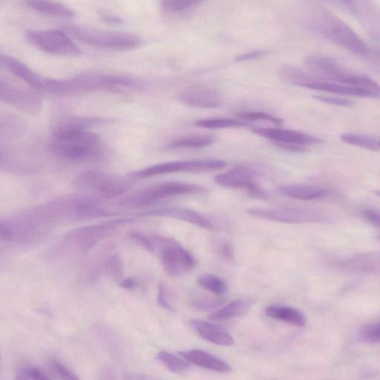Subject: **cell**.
I'll return each instance as SVG.
<instances>
[{
  "mask_svg": "<svg viewBox=\"0 0 380 380\" xmlns=\"http://www.w3.org/2000/svg\"><path fill=\"white\" fill-rule=\"evenodd\" d=\"M368 59L380 66V49H372Z\"/></svg>",
  "mask_w": 380,
  "mask_h": 380,
  "instance_id": "7dc6e473",
  "label": "cell"
},
{
  "mask_svg": "<svg viewBox=\"0 0 380 380\" xmlns=\"http://www.w3.org/2000/svg\"><path fill=\"white\" fill-rule=\"evenodd\" d=\"M226 299L223 297H212V298H200L194 299L192 302L194 308L202 311H208L215 310L219 308L225 303Z\"/></svg>",
  "mask_w": 380,
  "mask_h": 380,
  "instance_id": "836d02e7",
  "label": "cell"
},
{
  "mask_svg": "<svg viewBox=\"0 0 380 380\" xmlns=\"http://www.w3.org/2000/svg\"><path fill=\"white\" fill-rule=\"evenodd\" d=\"M179 98L184 105L197 109H213L221 106L222 97L208 87L194 86L182 92Z\"/></svg>",
  "mask_w": 380,
  "mask_h": 380,
  "instance_id": "2e32d148",
  "label": "cell"
},
{
  "mask_svg": "<svg viewBox=\"0 0 380 380\" xmlns=\"http://www.w3.org/2000/svg\"><path fill=\"white\" fill-rule=\"evenodd\" d=\"M215 141L213 136H191L183 137L171 142L169 148H203Z\"/></svg>",
  "mask_w": 380,
  "mask_h": 380,
  "instance_id": "83f0119b",
  "label": "cell"
},
{
  "mask_svg": "<svg viewBox=\"0 0 380 380\" xmlns=\"http://www.w3.org/2000/svg\"><path fill=\"white\" fill-rule=\"evenodd\" d=\"M195 126L204 129H230V128H244L251 126L247 122L235 119H202L195 122Z\"/></svg>",
  "mask_w": 380,
  "mask_h": 380,
  "instance_id": "4dcf8cb0",
  "label": "cell"
},
{
  "mask_svg": "<svg viewBox=\"0 0 380 380\" xmlns=\"http://www.w3.org/2000/svg\"><path fill=\"white\" fill-rule=\"evenodd\" d=\"M106 270L112 280L121 282L124 273V266L121 256L112 255L106 262Z\"/></svg>",
  "mask_w": 380,
  "mask_h": 380,
  "instance_id": "d6a6232c",
  "label": "cell"
},
{
  "mask_svg": "<svg viewBox=\"0 0 380 380\" xmlns=\"http://www.w3.org/2000/svg\"><path fill=\"white\" fill-rule=\"evenodd\" d=\"M25 5L43 16L71 18L76 16V13L65 5L54 0H25Z\"/></svg>",
  "mask_w": 380,
  "mask_h": 380,
  "instance_id": "cb8c5ba5",
  "label": "cell"
},
{
  "mask_svg": "<svg viewBox=\"0 0 380 380\" xmlns=\"http://www.w3.org/2000/svg\"><path fill=\"white\" fill-rule=\"evenodd\" d=\"M265 312L271 319L283 321V323L295 327H304L307 323L304 315L292 307L271 304L266 307Z\"/></svg>",
  "mask_w": 380,
  "mask_h": 380,
  "instance_id": "d4e9b609",
  "label": "cell"
},
{
  "mask_svg": "<svg viewBox=\"0 0 380 380\" xmlns=\"http://www.w3.org/2000/svg\"><path fill=\"white\" fill-rule=\"evenodd\" d=\"M379 147L380 148V141H379Z\"/></svg>",
  "mask_w": 380,
  "mask_h": 380,
  "instance_id": "681fc988",
  "label": "cell"
},
{
  "mask_svg": "<svg viewBox=\"0 0 380 380\" xmlns=\"http://www.w3.org/2000/svg\"><path fill=\"white\" fill-rule=\"evenodd\" d=\"M379 239H380V237H379Z\"/></svg>",
  "mask_w": 380,
  "mask_h": 380,
  "instance_id": "f907efd6",
  "label": "cell"
},
{
  "mask_svg": "<svg viewBox=\"0 0 380 380\" xmlns=\"http://www.w3.org/2000/svg\"><path fill=\"white\" fill-rule=\"evenodd\" d=\"M179 355L189 363L218 373L228 374L232 371L230 365L227 362L204 350H189L179 352Z\"/></svg>",
  "mask_w": 380,
  "mask_h": 380,
  "instance_id": "d6986e66",
  "label": "cell"
},
{
  "mask_svg": "<svg viewBox=\"0 0 380 380\" xmlns=\"http://www.w3.org/2000/svg\"><path fill=\"white\" fill-rule=\"evenodd\" d=\"M20 374L22 376V377L20 378H27V379H49V377L47 376L45 373H43L42 371H40L38 369L32 368V367H28L23 369L20 372Z\"/></svg>",
  "mask_w": 380,
  "mask_h": 380,
  "instance_id": "b9f144b4",
  "label": "cell"
},
{
  "mask_svg": "<svg viewBox=\"0 0 380 380\" xmlns=\"http://www.w3.org/2000/svg\"><path fill=\"white\" fill-rule=\"evenodd\" d=\"M278 192L285 196L301 201L323 199L331 194L328 189L299 184L280 186Z\"/></svg>",
  "mask_w": 380,
  "mask_h": 380,
  "instance_id": "603a6c76",
  "label": "cell"
},
{
  "mask_svg": "<svg viewBox=\"0 0 380 380\" xmlns=\"http://www.w3.org/2000/svg\"><path fill=\"white\" fill-rule=\"evenodd\" d=\"M314 97L323 103L338 107H350L355 105L354 100L349 98L323 95H315Z\"/></svg>",
  "mask_w": 380,
  "mask_h": 380,
  "instance_id": "8d00e7d4",
  "label": "cell"
},
{
  "mask_svg": "<svg viewBox=\"0 0 380 380\" xmlns=\"http://www.w3.org/2000/svg\"><path fill=\"white\" fill-rule=\"evenodd\" d=\"M121 221L112 222L105 225L85 227L69 234V239L79 242L83 249H89L98 241L105 237L113 227L119 225Z\"/></svg>",
  "mask_w": 380,
  "mask_h": 380,
  "instance_id": "44dd1931",
  "label": "cell"
},
{
  "mask_svg": "<svg viewBox=\"0 0 380 380\" xmlns=\"http://www.w3.org/2000/svg\"><path fill=\"white\" fill-rule=\"evenodd\" d=\"M151 239L165 270L171 276H180L196 268L197 261L194 256L178 242L162 236H153Z\"/></svg>",
  "mask_w": 380,
  "mask_h": 380,
  "instance_id": "52a82bcc",
  "label": "cell"
},
{
  "mask_svg": "<svg viewBox=\"0 0 380 380\" xmlns=\"http://www.w3.org/2000/svg\"><path fill=\"white\" fill-rule=\"evenodd\" d=\"M37 92L3 80L0 83L1 101L28 114H37L42 108V100Z\"/></svg>",
  "mask_w": 380,
  "mask_h": 380,
  "instance_id": "4fadbf2b",
  "label": "cell"
},
{
  "mask_svg": "<svg viewBox=\"0 0 380 380\" xmlns=\"http://www.w3.org/2000/svg\"><path fill=\"white\" fill-rule=\"evenodd\" d=\"M190 324L202 339L211 343L226 347L235 343V340L225 329L214 324L212 321L194 319Z\"/></svg>",
  "mask_w": 380,
  "mask_h": 380,
  "instance_id": "ffe728a7",
  "label": "cell"
},
{
  "mask_svg": "<svg viewBox=\"0 0 380 380\" xmlns=\"http://www.w3.org/2000/svg\"><path fill=\"white\" fill-rule=\"evenodd\" d=\"M51 367L54 372L59 376L66 379H78V377L67 369L64 364L54 360L51 361Z\"/></svg>",
  "mask_w": 380,
  "mask_h": 380,
  "instance_id": "60d3db41",
  "label": "cell"
},
{
  "mask_svg": "<svg viewBox=\"0 0 380 380\" xmlns=\"http://www.w3.org/2000/svg\"><path fill=\"white\" fill-rule=\"evenodd\" d=\"M216 250L218 255L222 256L225 260L229 261H234V258H235L234 248L229 242L222 241L219 242L217 245Z\"/></svg>",
  "mask_w": 380,
  "mask_h": 380,
  "instance_id": "ab89813d",
  "label": "cell"
},
{
  "mask_svg": "<svg viewBox=\"0 0 380 380\" xmlns=\"http://www.w3.org/2000/svg\"><path fill=\"white\" fill-rule=\"evenodd\" d=\"M251 310V302L246 299H237L229 302L220 310L215 311L209 316V320L225 321L246 316Z\"/></svg>",
  "mask_w": 380,
  "mask_h": 380,
  "instance_id": "484cf974",
  "label": "cell"
},
{
  "mask_svg": "<svg viewBox=\"0 0 380 380\" xmlns=\"http://www.w3.org/2000/svg\"><path fill=\"white\" fill-rule=\"evenodd\" d=\"M49 149L57 157L82 162L97 158L101 153L102 143L96 134L87 129H56Z\"/></svg>",
  "mask_w": 380,
  "mask_h": 380,
  "instance_id": "7a4b0ae2",
  "label": "cell"
},
{
  "mask_svg": "<svg viewBox=\"0 0 380 380\" xmlns=\"http://www.w3.org/2000/svg\"><path fill=\"white\" fill-rule=\"evenodd\" d=\"M129 236L131 239L138 243L146 251H148L150 253L155 252V248L151 237L145 236L144 234L138 232H131Z\"/></svg>",
  "mask_w": 380,
  "mask_h": 380,
  "instance_id": "74e56055",
  "label": "cell"
},
{
  "mask_svg": "<svg viewBox=\"0 0 380 380\" xmlns=\"http://www.w3.org/2000/svg\"><path fill=\"white\" fill-rule=\"evenodd\" d=\"M252 131L256 135L273 141V143L293 144L302 146V147L324 143L323 140L296 130L280 128H254Z\"/></svg>",
  "mask_w": 380,
  "mask_h": 380,
  "instance_id": "9a60e30c",
  "label": "cell"
},
{
  "mask_svg": "<svg viewBox=\"0 0 380 380\" xmlns=\"http://www.w3.org/2000/svg\"><path fill=\"white\" fill-rule=\"evenodd\" d=\"M158 360L172 373L182 374L189 369V362L182 357H179L167 352H160Z\"/></svg>",
  "mask_w": 380,
  "mask_h": 380,
  "instance_id": "f1b7e54d",
  "label": "cell"
},
{
  "mask_svg": "<svg viewBox=\"0 0 380 380\" xmlns=\"http://www.w3.org/2000/svg\"><path fill=\"white\" fill-rule=\"evenodd\" d=\"M157 300L158 304L162 307V308L170 311H174L170 300L167 289L163 283H160L158 285Z\"/></svg>",
  "mask_w": 380,
  "mask_h": 380,
  "instance_id": "f35d334b",
  "label": "cell"
},
{
  "mask_svg": "<svg viewBox=\"0 0 380 380\" xmlns=\"http://www.w3.org/2000/svg\"><path fill=\"white\" fill-rule=\"evenodd\" d=\"M137 282L133 278H127L120 282V285L124 289L133 290L137 287Z\"/></svg>",
  "mask_w": 380,
  "mask_h": 380,
  "instance_id": "bcb514c9",
  "label": "cell"
},
{
  "mask_svg": "<svg viewBox=\"0 0 380 380\" xmlns=\"http://www.w3.org/2000/svg\"><path fill=\"white\" fill-rule=\"evenodd\" d=\"M304 66L311 75L319 79L380 94V85L373 79L350 71L328 57L310 55L305 58Z\"/></svg>",
  "mask_w": 380,
  "mask_h": 380,
  "instance_id": "3957f363",
  "label": "cell"
},
{
  "mask_svg": "<svg viewBox=\"0 0 380 380\" xmlns=\"http://www.w3.org/2000/svg\"><path fill=\"white\" fill-rule=\"evenodd\" d=\"M227 167V164L222 160H182L160 163L135 171L131 173V177L148 179L174 172H210L224 170Z\"/></svg>",
  "mask_w": 380,
  "mask_h": 380,
  "instance_id": "9c48e42d",
  "label": "cell"
},
{
  "mask_svg": "<svg viewBox=\"0 0 380 380\" xmlns=\"http://www.w3.org/2000/svg\"><path fill=\"white\" fill-rule=\"evenodd\" d=\"M360 338L368 343H380V323L364 326L360 331Z\"/></svg>",
  "mask_w": 380,
  "mask_h": 380,
  "instance_id": "d590c367",
  "label": "cell"
},
{
  "mask_svg": "<svg viewBox=\"0 0 380 380\" xmlns=\"http://www.w3.org/2000/svg\"><path fill=\"white\" fill-rule=\"evenodd\" d=\"M304 23L316 35L368 59L372 49L352 28L327 9L319 6H310L305 11Z\"/></svg>",
  "mask_w": 380,
  "mask_h": 380,
  "instance_id": "6da1fadb",
  "label": "cell"
},
{
  "mask_svg": "<svg viewBox=\"0 0 380 380\" xmlns=\"http://www.w3.org/2000/svg\"><path fill=\"white\" fill-rule=\"evenodd\" d=\"M198 285L215 296L223 297L228 290L227 284L222 278L212 274H201L197 278Z\"/></svg>",
  "mask_w": 380,
  "mask_h": 380,
  "instance_id": "4316f807",
  "label": "cell"
},
{
  "mask_svg": "<svg viewBox=\"0 0 380 380\" xmlns=\"http://www.w3.org/2000/svg\"><path fill=\"white\" fill-rule=\"evenodd\" d=\"M206 0H162V7L169 12L184 11L196 7Z\"/></svg>",
  "mask_w": 380,
  "mask_h": 380,
  "instance_id": "1f68e13d",
  "label": "cell"
},
{
  "mask_svg": "<svg viewBox=\"0 0 380 380\" xmlns=\"http://www.w3.org/2000/svg\"><path fill=\"white\" fill-rule=\"evenodd\" d=\"M206 191V188L192 184L163 182L139 190L122 199L121 203L124 206L142 207L173 196L203 194Z\"/></svg>",
  "mask_w": 380,
  "mask_h": 380,
  "instance_id": "ba28073f",
  "label": "cell"
},
{
  "mask_svg": "<svg viewBox=\"0 0 380 380\" xmlns=\"http://www.w3.org/2000/svg\"><path fill=\"white\" fill-rule=\"evenodd\" d=\"M340 266L350 272L359 273H380V251L369 252L348 258Z\"/></svg>",
  "mask_w": 380,
  "mask_h": 380,
  "instance_id": "7402d4cb",
  "label": "cell"
},
{
  "mask_svg": "<svg viewBox=\"0 0 380 380\" xmlns=\"http://www.w3.org/2000/svg\"><path fill=\"white\" fill-rule=\"evenodd\" d=\"M258 172L253 168L240 165L226 172L216 175L215 182L223 187L244 189L252 197L266 198L267 195L256 183Z\"/></svg>",
  "mask_w": 380,
  "mask_h": 380,
  "instance_id": "5bb4252c",
  "label": "cell"
},
{
  "mask_svg": "<svg viewBox=\"0 0 380 380\" xmlns=\"http://www.w3.org/2000/svg\"><path fill=\"white\" fill-rule=\"evenodd\" d=\"M0 63L13 76L26 83L32 89L37 92H45L47 78L37 75L24 63L5 54L0 57Z\"/></svg>",
  "mask_w": 380,
  "mask_h": 380,
  "instance_id": "e0dca14e",
  "label": "cell"
},
{
  "mask_svg": "<svg viewBox=\"0 0 380 380\" xmlns=\"http://www.w3.org/2000/svg\"><path fill=\"white\" fill-rule=\"evenodd\" d=\"M266 54H267V52L266 51H261V50L254 51V52H247L242 55H239L237 58L236 61L237 62L250 61L252 60L259 59V58L264 57Z\"/></svg>",
  "mask_w": 380,
  "mask_h": 380,
  "instance_id": "ee69618b",
  "label": "cell"
},
{
  "mask_svg": "<svg viewBox=\"0 0 380 380\" xmlns=\"http://www.w3.org/2000/svg\"><path fill=\"white\" fill-rule=\"evenodd\" d=\"M147 216L168 217L183 221L204 230L213 231L215 225L208 218L202 214L185 208H166L150 211L143 214Z\"/></svg>",
  "mask_w": 380,
  "mask_h": 380,
  "instance_id": "ac0fdd59",
  "label": "cell"
},
{
  "mask_svg": "<svg viewBox=\"0 0 380 380\" xmlns=\"http://www.w3.org/2000/svg\"><path fill=\"white\" fill-rule=\"evenodd\" d=\"M338 3L361 25L372 40L380 44V6L375 0H331Z\"/></svg>",
  "mask_w": 380,
  "mask_h": 380,
  "instance_id": "30bf717a",
  "label": "cell"
},
{
  "mask_svg": "<svg viewBox=\"0 0 380 380\" xmlns=\"http://www.w3.org/2000/svg\"><path fill=\"white\" fill-rule=\"evenodd\" d=\"M240 119L247 121H266L275 125L280 126L283 121L276 117L261 112H246L238 114Z\"/></svg>",
  "mask_w": 380,
  "mask_h": 380,
  "instance_id": "e575fe53",
  "label": "cell"
},
{
  "mask_svg": "<svg viewBox=\"0 0 380 380\" xmlns=\"http://www.w3.org/2000/svg\"><path fill=\"white\" fill-rule=\"evenodd\" d=\"M375 194L380 198V191H375Z\"/></svg>",
  "mask_w": 380,
  "mask_h": 380,
  "instance_id": "c3c4849f",
  "label": "cell"
},
{
  "mask_svg": "<svg viewBox=\"0 0 380 380\" xmlns=\"http://www.w3.org/2000/svg\"><path fill=\"white\" fill-rule=\"evenodd\" d=\"M340 139L348 144L355 146V147L371 151L380 150L379 141L368 136L355 133H344L340 136Z\"/></svg>",
  "mask_w": 380,
  "mask_h": 380,
  "instance_id": "f546056e",
  "label": "cell"
},
{
  "mask_svg": "<svg viewBox=\"0 0 380 380\" xmlns=\"http://www.w3.org/2000/svg\"><path fill=\"white\" fill-rule=\"evenodd\" d=\"M247 213L248 215L256 218L281 223L301 224L326 222L328 221V218L323 212L308 208H252L248 210Z\"/></svg>",
  "mask_w": 380,
  "mask_h": 380,
  "instance_id": "8fae6325",
  "label": "cell"
},
{
  "mask_svg": "<svg viewBox=\"0 0 380 380\" xmlns=\"http://www.w3.org/2000/svg\"><path fill=\"white\" fill-rule=\"evenodd\" d=\"M25 36L32 45L44 52L69 57L81 54L76 44L63 31H29Z\"/></svg>",
  "mask_w": 380,
  "mask_h": 380,
  "instance_id": "7c38bea8",
  "label": "cell"
},
{
  "mask_svg": "<svg viewBox=\"0 0 380 380\" xmlns=\"http://www.w3.org/2000/svg\"><path fill=\"white\" fill-rule=\"evenodd\" d=\"M100 18L104 23L110 25H121L124 23V20L121 18L107 13H101Z\"/></svg>",
  "mask_w": 380,
  "mask_h": 380,
  "instance_id": "f6af8a7d",
  "label": "cell"
},
{
  "mask_svg": "<svg viewBox=\"0 0 380 380\" xmlns=\"http://www.w3.org/2000/svg\"><path fill=\"white\" fill-rule=\"evenodd\" d=\"M363 215L371 225L380 229V211L367 209L363 211Z\"/></svg>",
  "mask_w": 380,
  "mask_h": 380,
  "instance_id": "7bdbcfd3",
  "label": "cell"
},
{
  "mask_svg": "<svg viewBox=\"0 0 380 380\" xmlns=\"http://www.w3.org/2000/svg\"><path fill=\"white\" fill-rule=\"evenodd\" d=\"M76 186L105 199L119 198L126 193L130 183L124 178L100 170L82 172L75 180Z\"/></svg>",
  "mask_w": 380,
  "mask_h": 380,
  "instance_id": "8992f818",
  "label": "cell"
},
{
  "mask_svg": "<svg viewBox=\"0 0 380 380\" xmlns=\"http://www.w3.org/2000/svg\"><path fill=\"white\" fill-rule=\"evenodd\" d=\"M279 75L283 81L306 89L344 96L380 99L379 93L319 79L310 73L289 65L283 66L279 71Z\"/></svg>",
  "mask_w": 380,
  "mask_h": 380,
  "instance_id": "277c9868",
  "label": "cell"
},
{
  "mask_svg": "<svg viewBox=\"0 0 380 380\" xmlns=\"http://www.w3.org/2000/svg\"><path fill=\"white\" fill-rule=\"evenodd\" d=\"M64 30L86 45L105 49L126 50L139 47L140 37L124 32H114L74 25L64 26Z\"/></svg>",
  "mask_w": 380,
  "mask_h": 380,
  "instance_id": "5b68a950",
  "label": "cell"
}]
</instances>
